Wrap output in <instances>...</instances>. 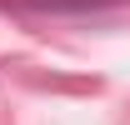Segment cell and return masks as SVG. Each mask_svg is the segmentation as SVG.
Segmentation results:
<instances>
[{"mask_svg":"<svg viewBox=\"0 0 130 125\" xmlns=\"http://www.w3.org/2000/svg\"><path fill=\"white\" fill-rule=\"evenodd\" d=\"M120 0H15V10H45V15H65V10H105Z\"/></svg>","mask_w":130,"mask_h":125,"instance_id":"obj_1","label":"cell"}]
</instances>
